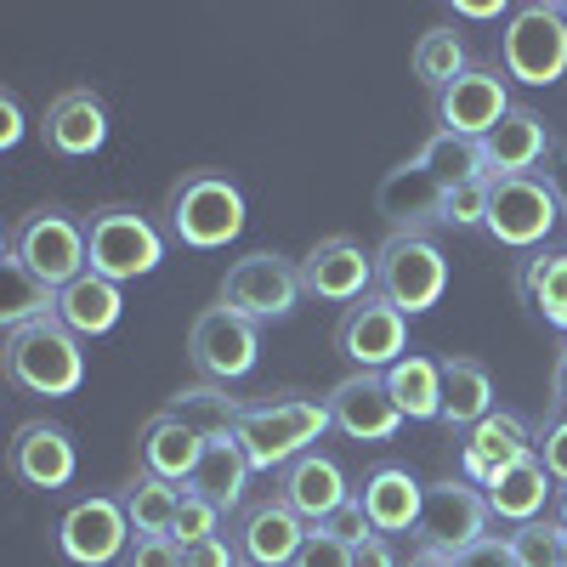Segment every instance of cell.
Masks as SVG:
<instances>
[{"mask_svg":"<svg viewBox=\"0 0 567 567\" xmlns=\"http://www.w3.org/2000/svg\"><path fill=\"white\" fill-rule=\"evenodd\" d=\"M550 392H556V414H567V358L556 352V374H550Z\"/></svg>","mask_w":567,"mask_h":567,"instance_id":"816d5d0a","label":"cell"},{"mask_svg":"<svg viewBox=\"0 0 567 567\" xmlns=\"http://www.w3.org/2000/svg\"><path fill=\"white\" fill-rule=\"evenodd\" d=\"M534 432H528V420L523 414H511V409H494L483 425H471V432L460 437V477L465 483H488L494 471L516 465V460H534Z\"/></svg>","mask_w":567,"mask_h":567,"instance_id":"44dd1931","label":"cell"},{"mask_svg":"<svg viewBox=\"0 0 567 567\" xmlns=\"http://www.w3.org/2000/svg\"><path fill=\"white\" fill-rule=\"evenodd\" d=\"M454 18H511L505 0H454Z\"/></svg>","mask_w":567,"mask_h":567,"instance_id":"681fc988","label":"cell"},{"mask_svg":"<svg viewBox=\"0 0 567 567\" xmlns=\"http://www.w3.org/2000/svg\"><path fill=\"white\" fill-rule=\"evenodd\" d=\"M561 221V205L550 194L545 176H505V182H488V221L483 233L499 245V250H545V239Z\"/></svg>","mask_w":567,"mask_h":567,"instance_id":"9c48e42d","label":"cell"},{"mask_svg":"<svg viewBox=\"0 0 567 567\" xmlns=\"http://www.w3.org/2000/svg\"><path fill=\"white\" fill-rule=\"evenodd\" d=\"M199 460H205V437L194 432V425H182L176 414H154L148 425H142V437H136L142 477H159V483L187 488V483H194V471H199Z\"/></svg>","mask_w":567,"mask_h":567,"instance_id":"d4e9b609","label":"cell"},{"mask_svg":"<svg viewBox=\"0 0 567 567\" xmlns=\"http://www.w3.org/2000/svg\"><path fill=\"white\" fill-rule=\"evenodd\" d=\"M511 109H516V103H511V91H505V74H499V69H465L449 91H437V97H432L437 131L465 136V142H483Z\"/></svg>","mask_w":567,"mask_h":567,"instance_id":"9a60e30c","label":"cell"},{"mask_svg":"<svg viewBox=\"0 0 567 567\" xmlns=\"http://www.w3.org/2000/svg\"><path fill=\"white\" fill-rule=\"evenodd\" d=\"M336 347H341V358H347L352 369L386 374L398 358H409V318H403L392 301H381V296H363V301H352V307L341 312Z\"/></svg>","mask_w":567,"mask_h":567,"instance_id":"7c38bea8","label":"cell"},{"mask_svg":"<svg viewBox=\"0 0 567 567\" xmlns=\"http://www.w3.org/2000/svg\"><path fill=\"white\" fill-rule=\"evenodd\" d=\"M40 318H58V290L40 284L18 256H7L0 261V323H7V336H12V329H29Z\"/></svg>","mask_w":567,"mask_h":567,"instance_id":"1f68e13d","label":"cell"},{"mask_svg":"<svg viewBox=\"0 0 567 567\" xmlns=\"http://www.w3.org/2000/svg\"><path fill=\"white\" fill-rule=\"evenodd\" d=\"M296 567H352V545H341L336 534L312 528L307 545H301V556H296Z\"/></svg>","mask_w":567,"mask_h":567,"instance_id":"60d3db41","label":"cell"},{"mask_svg":"<svg viewBox=\"0 0 567 567\" xmlns=\"http://www.w3.org/2000/svg\"><path fill=\"white\" fill-rule=\"evenodd\" d=\"M85 261H91V272H103L114 284L148 278L165 261V233L136 205H103L85 221Z\"/></svg>","mask_w":567,"mask_h":567,"instance_id":"5b68a950","label":"cell"},{"mask_svg":"<svg viewBox=\"0 0 567 567\" xmlns=\"http://www.w3.org/2000/svg\"><path fill=\"white\" fill-rule=\"evenodd\" d=\"M125 567H182V545L171 534H148V539H131Z\"/></svg>","mask_w":567,"mask_h":567,"instance_id":"b9f144b4","label":"cell"},{"mask_svg":"<svg viewBox=\"0 0 567 567\" xmlns=\"http://www.w3.org/2000/svg\"><path fill=\"white\" fill-rule=\"evenodd\" d=\"M165 227L182 250H221L245 233V194L221 171H187L165 194Z\"/></svg>","mask_w":567,"mask_h":567,"instance_id":"6da1fadb","label":"cell"},{"mask_svg":"<svg viewBox=\"0 0 567 567\" xmlns=\"http://www.w3.org/2000/svg\"><path fill=\"white\" fill-rule=\"evenodd\" d=\"M488 499L477 483L465 477H449L437 488H425V511H420V528H414V545H437L449 556H460L465 545L488 539Z\"/></svg>","mask_w":567,"mask_h":567,"instance_id":"5bb4252c","label":"cell"},{"mask_svg":"<svg viewBox=\"0 0 567 567\" xmlns=\"http://www.w3.org/2000/svg\"><path fill=\"white\" fill-rule=\"evenodd\" d=\"M545 154H556V142H550V125H545L534 109H511V114L483 136V171H488V182L539 176Z\"/></svg>","mask_w":567,"mask_h":567,"instance_id":"603a6c76","label":"cell"},{"mask_svg":"<svg viewBox=\"0 0 567 567\" xmlns=\"http://www.w3.org/2000/svg\"><path fill=\"white\" fill-rule=\"evenodd\" d=\"M7 465L23 488H40V494H58L74 483L80 471V449L74 437L63 432L58 420H23L12 432V449H7Z\"/></svg>","mask_w":567,"mask_h":567,"instance_id":"ac0fdd59","label":"cell"},{"mask_svg":"<svg viewBox=\"0 0 567 567\" xmlns=\"http://www.w3.org/2000/svg\"><path fill=\"white\" fill-rule=\"evenodd\" d=\"M561 567H567V545H561Z\"/></svg>","mask_w":567,"mask_h":567,"instance_id":"db71d44e","label":"cell"},{"mask_svg":"<svg viewBox=\"0 0 567 567\" xmlns=\"http://www.w3.org/2000/svg\"><path fill=\"white\" fill-rule=\"evenodd\" d=\"M449 290V256L437 250L432 233H392V239L374 250V296L392 301L403 318L432 312Z\"/></svg>","mask_w":567,"mask_h":567,"instance_id":"277c9868","label":"cell"},{"mask_svg":"<svg viewBox=\"0 0 567 567\" xmlns=\"http://www.w3.org/2000/svg\"><path fill=\"white\" fill-rule=\"evenodd\" d=\"M307 534L312 528L301 523V516L278 494H267V499H250L239 511V523H233V550H239L245 567H296Z\"/></svg>","mask_w":567,"mask_h":567,"instance_id":"e0dca14e","label":"cell"},{"mask_svg":"<svg viewBox=\"0 0 567 567\" xmlns=\"http://www.w3.org/2000/svg\"><path fill=\"white\" fill-rule=\"evenodd\" d=\"M7 381L29 398H74L85 381V352L80 336L58 318H40L29 329H12L7 336Z\"/></svg>","mask_w":567,"mask_h":567,"instance_id":"3957f363","label":"cell"},{"mask_svg":"<svg viewBox=\"0 0 567 567\" xmlns=\"http://www.w3.org/2000/svg\"><path fill=\"white\" fill-rule=\"evenodd\" d=\"M120 284L103 278V272H80L69 290H58V323L69 329V336L80 341H97L109 336V329L120 323Z\"/></svg>","mask_w":567,"mask_h":567,"instance_id":"4316f807","label":"cell"},{"mask_svg":"<svg viewBox=\"0 0 567 567\" xmlns=\"http://www.w3.org/2000/svg\"><path fill=\"white\" fill-rule=\"evenodd\" d=\"M250 454L239 449V437H216V443H205V460H199V471H194V488L199 499H210L221 516L227 511H245V494H250Z\"/></svg>","mask_w":567,"mask_h":567,"instance_id":"83f0119b","label":"cell"},{"mask_svg":"<svg viewBox=\"0 0 567 567\" xmlns=\"http://www.w3.org/2000/svg\"><path fill=\"white\" fill-rule=\"evenodd\" d=\"M494 414V381L477 358H443V425L449 432H471Z\"/></svg>","mask_w":567,"mask_h":567,"instance_id":"f1b7e54d","label":"cell"},{"mask_svg":"<svg viewBox=\"0 0 567 567\" xmlns=\"http://www.w3.org/2000/svg\"><path fill=\"white\" fill-rule=\"evenodd\" d=\"M550 516H556V528H561V534H567V488H561V494H556V505H550Z\"/></svg>","mask_w":567,"mask_h":567,"instance_id":"f5cc1de1","label":"cell"},{"mask_svg":"<svg viewBox=\"0 0 567 567\" xmlns=\"http://www.w3.org/2000/svg\"><path fill=\"white\" fill-rule=\"evenodd\" d=\"M505 539H511L516 567H561V545H567V534L556 528V516H539V523L511 528Z\"/></svg>","mask_w":567,"mask_h":567,"instance_id":"8d00e7d4","label":"cell"},{"mask_svg":"<svg viewBox=\"0 0 567 567\" xmlns=\"http://www.w3.org/2000/svg\"><path fill=\"white\" fill-rule=\"evenodd\" d=\"M352 567H403L386 534H369L363 545H352Z\"/></svg>","mask_w":567,"mask_h":567,"instance_id":"bcb514c9","label":"cell"},{"mask_svg":"<svg viewBox=\"0 0 567 567\" xmlns=\"http://www.w3.org/2000/svg\"><path fill=\"white\" fill-rule=\"evenodd\" d=\"M323 534H336L341 545H363V539H369L374 528H369L363 505H358V499H347V505H341V511H336V516H329V523H323Z\"/></svg>","mask_w":567,"mask_h":567,"instance_id":"f6af8a7d","label":"cell"},{"mask_svg":"<svg viewBox=\"0 0 567 567\" xmlns=\"http://www.w3.org/2000/svg\"><path fill=\"white\" fill-rule=\"evenodd\" d=\"M409 69H414V80L432 91H449L471 63H465V40L454 34V29H425L420 40H414V52H409Z\"/></svg>","mask_w":567,"mask_h":567,"instance_id":"e575fe53","label":"cell"},{"mask_svg":"<svg viewBox=\"0 0 567 567\" xmlns=\"http://www.w3.org/2000/svg\"><path fill=\"white\" fill-rule=\"evenodd\" d=\"M182 567H245V561H239V550H233L227 534H216V539L187 545V550H182Z\"/></svg>","mask_w":567,"mask_h":567,"instance_id":"ee69618b","label":"cell"},{"mask_svg":"<svg viewBox=\"0 0 567 567\" xmlns=\"http://www.w3.org/2000/svg\"><path fill=\"white\" fill-rule=\"evenodd\" d=\"M516 301L545 318L556 336H567V250H528L516 261Z\"/></svg>","mask_w":567,"mask_h":567,"instance_id":"484cf974","label":"cell"},{"mask_svg":"<svg viewBox=\"0 0 567 567\" xmlns=\"http://www.w3.org/2000/svg\"><path fill=\"white\" fill-rule=\"evenodd\" d=\"M545 182H550V194H556V205H561V216H567V148H556V154H550Z\"/></svg>","mask_w":567,"mask_h":567,"instance_id":"c3c4849f","label":"cell"},{"mask_svg":"<svg viewBox=\"0 0 567 567\" xmlns=\"http://www.w3.org/2000/svg\"><path fill=\"white\" fill-rule=\"evenodd\" d=\"M454 567H516V556H511V539H505V534H488V539H477V545H465V550L454 556Z\"/></svg>","mask_w":567,"mask_h":567,"instance_id":"7bdbcfd3","label":"cell"},{"mask_svg":"<svg viewBox=\"0 0 567 567\" xmlns=\"http://www.w3.org/2000/svg\"><path fill=\"white\" fill-rule=\"evenodd\" d=\"M7 256H18L40 284L69 290L80 272H91V261H85V221L69 216L63 205H40L7 233Z\"/></svg>","mask_w":567,"mask_h":567,"instance_id":"8992f818","label":"cell"},{"mask_svg":"<svg viewBox=\"0 0 567 567\" xmlns=\"http://www.w3.org/2000/svg\"><path fill=\"white\" fill-rule=\"evenodd\" d=\"M352 494H358V488L347 483L341 460H336V454H323V449H307L301 460H290V465L278 471V499L290 505L307 528H323Z\"/></svg>","mask_w":567,"mask_h":567,"instance_id":"d6986e66","label":"cell"},{"mask_svg":"<svg viewBox=\"0 0 567 567\" xmlns=\"http://www.w3.org/2000/svg\"><path fill=\"white\" fill-rule=\"evenodd\" d=\"M301 296L323 301V307H352V301L374 296V256L358 239H347V233L318 239L301 256Z\"/></svg>","mask_w":567,"mask_h":567,"instance_id":"4fadbf2b","label":"cell"},{"mask_svg":"<svg viewBox=\"0 0 567 567\" xmlns=\"http://www.w3.org/2000/svg\"><path fill=\"white\" fill-rule=\"evenodd\" d=\"M561 358H567V336H561Z\"/></svg>","mask_w":567,"mask_h":567,"instance_id":"11a10c76","label":"cell"},{"mask_svg":"<svg viewBox=\"0 0 567 567\" xmlns=\"http://www.w3.org/2000/svg\"><path fill=\"white\" fill-rule=\"evenodd\" d=\"M221 534V511L210 505V499H199L194 488L182 494V505H176V523H171V539L187 550V545H199V539H216Z\"/></svg>","mask_w":567,"mask_h":567,"instance_id":"f35d334b","label":"cell"},{"mask_svg":"<svg viewBox=\"0 0 567 567\" xmlns=\"http://www.w3.org/2000/svg\"><path fill=\"white\" fill-rule=\"evenodd\" d=\"M323 403H329V425H336L341 437H352V443H392L403 432V409L386 392V374L352 369Z\"/></svg>","mask_w":567,"mask_h":567,"instance_id":"2e32d148","label":"cell"},{"mask_svg":"<svg viewBox=\"0 0 567 567\" xmlns=\"http://www.w3.org/2000/svg\"><path fill=\"white\" fill-rule=\"evenodd\" d=\"M40 136L58 159H91L109 142V109L91 85H69L45 103V120H40Z\"/></svg>","mask_w":567,"mask_h":567,"instance_id":"ffe728a7","label":"cell"},{"mask_svg":"<svg viewBox=\"0 0 567 567\" xmlns=\"http://www.w3.org/2000/svg\"><path fill=\"white\" fill-rule=\"evenodd\" d=\"M58 550L74 567H114L131 550V523L125 505L109 494H80L63 516H58Z\"/></svg>","mask_w":567,"mask_h":567,"instance_id":"8fae6325","label":"cell"},{"mask_svg":"<svg viewBox=\"0 0 567 567\" xmlns=\"http://www.w3.org/2000/svg\"><path fill=\"white\" fill-rule=\"evenodd\" d=\"M499 74L516 85H556L567 74V18L550 0L516 7L499 34Z\"/></svg>","mask_w":567,"mask_h":567,"instance_id":"52a82bcc","label":"cell"},{"mask_svg":"<svg viewBox=\"0 0 567 567\" xmlns=\"http://www.w3.org/2000/svg\"><path fill=\"white\" fill-rule=\"evenodd\" d=\"M296 301H301V261L278 256V250H250V256L233 261L227 278H221V307L250 318L256 329L290 318Z\"/></svg>","mask_w":567,"mask_h":567,"instance_id":"ba28073f","label":"cell"},{"mask_svg":"<svg viewBox=\"0 0 567 567\" xmlns=\"http://www.w3.org/2000/svg\"><path fill=\"white\" fill-rule=\"evenodd\" d=\"M556 483L550 471L539 460H516L505 471H494V477L483 483V499H488V516L499 528H523V523H539V516L556 505Z\"/></svg>","mask_w":567,"mask_h":567,"instance_id":"cb8c5ba5","label":"cell"},{"mask_svg":"<svg viewBox=\"0 0 567 567\" xmlns=\"http://www.w3.org/2000/svg\"><path fill=\"white\" fill-rule=\"evenodd\" d=\"M182 494H187V488H176V483H159V477H142V471H136V483H131V488H125V499H120V505H125V523H131V539L171 534Z\"/></svg>","mask_w":567,"mask_h":567,"instance_id":"d590c367","label":"cell"},{"mask_svg":"<svg viewBox=\"0 0 567 567\" xmlns=\"http://www.w3.org/2000/svg\"><path fill=\"white\" fill-rule=\"evenodd\" d=\"M352 499L363 505L369 528L386 534V539L392 534H414L420 511H425V488H420V477L409 465H374V471H363V483H358Z\"/></svg>","mask_w":567,"mask_h":567,"instance_id":"7402d4cb","label":"cell"},{"mask_svg":"<svg viewBox=\"0 0 567 567\" xmlns=\"http://www.w3.org/2000/svg\"><path fill=\"white\" fill-rule=\"evenodd\" d=\"M386 392L398 398L403 420H443V358L409 352L386 369Z\"/></svg>","mask_w":567,"mask_h":567,"instance_id":"4dcf8cb0","label":"cell"},{"mask_svg":"<svg viewBox=\"0 0 567 567\" xmlns=\"http://www.w3.org/2000/svg\"><path fill=\"white\" fill-rule=\"evenodd\" d=\"M23 142V114H18V97L7 91V97H0V148H18Z\"/></svg>","mask_w":567,"mask_h":567,"instance_id":"7dc6e473","label":"cell"},{"mask_svg":"<svg viewBox=\"0 0 567 567\" xmlns=\"http://www.w3.org/2000/svg\"><path fill=\"white\" fill-rule=\"evenodd\" d=\"M534 460L550 471L556 488H567V414H550V420H545V432H539V443H534Z\"/></svg>","mask_w":567,"mask_h":567,"instance_id":"ab89813d","label":"cell"},{"mask_svg":"<svg viewBox=\"0 0 567 567\" xmlns=\"http://www.w3.org/2000/svg\"><path fill=\"white\" fill-rule=\"evenodd\" d=\"M437 199H443V187L425 176L414 159L398 165V171L386 176V187H381V210L392 216V233H409V216L437 221Z\"/></svg>","mask_w":567,"mask_h":567,"instance_id":"836d02e7","label":"cell"},{"mask_svg":"<svg viewBox=\"0 0 567 567\" xmlns=\"http://www.w3.org/2000/svg\"><path fill=\"white\" fill-rule=\"evenodd\" d=\"M323 432H329V403L323 398H301V392H284V398H267V403H245L239 449L250 454L256 471H284L290 460H301L307 449H318Z\"/></svg>","mask_w":567,"mask_h":567,"instance_id":"7a4b0ae2","label":"cell"},{"mask_svg":"<svg viewBox=\"0 0 567 567\" xmlns=\"http://www.w3.org/2000/svg\"><path fill=\"white\" fill-rule=\"evenodd\" d=\"M488 221V176H477V182H460V187H449V194L437 199V227H483Z\"/></svg>","mask_w":567,"mask_h":567,"instance_id":"74e56055","label":"cell"},{"mask_svg":"<svg viewBox=\"0 0 567 567\" xmlns=\"http://www.w3.org/2000/svg\"><path fill=\"white\" fill-rule=\"evenodd\" d=\"M187 358H194V369L205 374V381L233 386V381H245V374L256 369V358H261V329L216 301V307H205V312L194 318Z\"/></svg>","mask_w":567,"mask_h":567,"instance_id":"30bf717a","label":"cell"},{"mask_svg":"<svg viewBox=\"0 0 567 567\" xmlns=\"http://www.w3.org/2000/svg\"><path fill=\"white\" fill-rule=\"evenodd\" d=\"M414 165L432 176L443 194H449V187H460V182L488 176V171H483V142H465V136H449V131H432V136H425V148L414 154Z\"/></svg>","mask_w":567,"mask_h":567,"instance_id":"d6a6232c","label":"cell"},{"mask_svg":"<svg viewBox=\"0 0 567 567\" xmlns=\"http://www.w3.org/2000/svg\"><path fill=\"white\" fill-rule=\"evenodd\" d=\"M165 414H176L182 425H194L205 443H216V437H239L245 403L233 398L227 386H216V381H199V386H182V392L165 403Z\"/></svg>","mask_w":567,"mask_h":567,"instance_id":"f546056e","label":"cell"},{"mask_svg":"<svg viewBox=\"0 0 567 567\" xmlns=\"http://www.w3.org/2000/svg\"><path fill=\"white\" fill-rule=\"evenodd\" d=\"M403 567H454V556H449V550H437V545H414Z\"/></svg>","mask_w":567,"mask_h":567,"instance_id":"f907efd6","label":"cell"},{"mask_svg":"<svg viewBox=\"0 0 567 567\" xmlns=\"http://www.w3.org/2000/svg\"><path fill=\"white\" fill-rule=\"evenodd\" d=\"M561 18H567V0H561Z\"/></svg>","mask_w":567,"mask_h":567,"instance_id":"9f6ffc18","label":"cell"}]
</instances>
